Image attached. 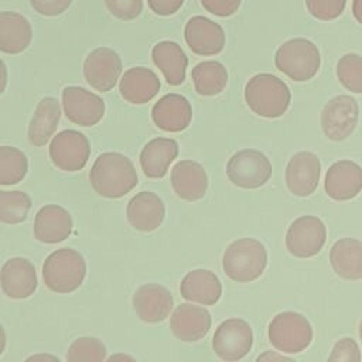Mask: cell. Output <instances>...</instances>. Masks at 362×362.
<instances>
[{
    "mask_svg": "<svg viewBox=\"0 0 362 362\" xmlns=\"http://www.w3.org/2000/svg\"><path fill=\"white\" fill-rule=\"evenodd\" d=\"M105 6L119 20L130 21L143 11V0H105Z\"/></svg>",
    "mask_w": 362,
    "mask_h": 362,
    "instance_id": "obj_37",
    "label": "cell"
},
{
    "mask_svg": "<svg viewBox=\"0 0 362 362\" xmlns=\"http://www.w3.org/2000/svg\"><path fill=\"white\" fill-rule=\"evenodd\" d=\"M267 266V250L253 238H240L223 252L222 267L225 274L238 283H249L260 277Z\"/></svg>",
    "mask_w": 362,
    "mask_h": 362,
    "instance_id": "obj_3",
    "label": "cell"
},
{
    "mask_svg": "<svg viewBox=\"0 0 362 362\" xmlns=\"http://www.w3.org/2000/svg\"><path fill=\"white\" fill-rule=\"evenodd\" d=\"M61 117L59 102L55 98H42L31 117L28 124V140L33 146L41 147L47 144L54 136Z\"/></svg>",
    "mask_w": 362,
    "mask_h": 362,
    "instance_id": "obj_30",
    "label": "cell"
},
{
    "mask_svg": "<svg viewBox=\"0 0 362 362\" xmlns=\"http://www.w3.org/2000/svg\"><path fill=\"white\" fill-rule=\"evenodd\" d=\"M253 345L250 325L242 318H229L218 325L212 337V349L228 362L239 361L247 355Z\"/></svg>",
    "mask_w": 362,
    "mask_h": 362,
    "instance_id": "obj_9",
    "label": "cell"
},
{
    "mask_svg": "<svg viewBox=\"0 0 362 362\" xmlns=\"http://www.w3.org/2000/svg\"><path fill=\"white\" fill-rule=\"evenodd\" d=\"M62 107L69 122L83 127L95 126L100 122L105 113L103 99L81 86L64 88Z\"/></svg>",
    "mask_w": 362,
    "mask_h": 362,
    "instance_id": "obj_13",
    "label": "cell"
},
{
    "mask_svg": "<svg viewBox=\"0 0 362 362\" xmlns=\"http://www.w3.org/2000/svg\"><path fill=\"white\" fill-rule=\"evenodd\" d=\"M158 76L146 66H134L127 69L119 83L120 95L133 105L150 102L160 90Z\"/></svg>",
    "mask_w": 362,
    "mask_h": 362,
    "instance_id": "obj_25",
    "label": "cell"
},
{
    "mask_svg": "<svg viewBox=\"0 0 362 362\" xmlns=\"http://www.w3.org/2000/svg\"><path fill=\"white\" fill-rule=\"evenodd\" d=\"M194 88L201 96H215L228 83V71L219 61H202L191 71Z\"/></svg>",
    "mask_w": 362,
    "mask_h": 362,
    "instance_id": "obj_31",
    "label": "cell"
},
{
    "mask_svg": "<svg viewBox=\"0 0 362 362\" xmlns=\"http://www.w3.org/2000/svg\"><path fill=\"white\" fill-rule=\"evenodd\" d=\"M165 205L163 199L151 191L136 194L126 206V218L130 226L140 232L156 230L164 221Z\"/></svg>",
    "mask_w": 362,
    "mask_h": 362,
    "instance_id": "obj_21",
    "label": "cell"
},
{
    "mask_svg": "<svg viewBox=\"0 0 362 362\" xmlns=\"http://www.w3.org/2000/svg\"><path fill=\"white\" fill-rule=\"evenodd\" d=\"M105 359L106 346L95 337H81L75 339L66 352L68 362H102Z\"/></svg>",
    "mask_w": 362,
    "mask_h": 362,
    "instance_id": "obj_34",
    "label": "cell"
},
{
    "mask_svg": "<svg viewBox=\"0 0 362 362\" xmlns=\"http://www.w3.org/2000/svg\"><path fill=\"white\" fill-rule=\"evenodd\" d=\"M7 86V68L3 59H0V95L4 92Z\"/></svg>",
    "mask_w": 362,
    "mask_h": 362,
    "instance_id": "obj_44",
    "label": "cell"
},
{
    "mask_svg": "<svg viewBox=\"0 0 362 362\" xmlns=\"http://www.w3.org/2000/svg\"><path fill=\"white\" fill-rule=\"evenodd\" d=\"M28 171L25 154L13 146H0V185L20 182Z\"/></svg>",
    "mask_w": 362,
    "mask_h": 362,
    "instance_id": "obj_32",
    "label": "cell"
},
{
    "mask_svg": "<svg viewBox=\"0 0 362 362\" xmlns=\"http://www.w3.org/2000/svg\"><path fill=\"white\" fill-rule=\"evenodd\" d=\"M86 276L83 256L71 247L54 250L42 264V280L45 286L58 294H68L81 287Z\"/></svg>",
    "mask_w": 362,
    "mask_h": 362,
    "instance_id": "obj_4",
    "label": "cell"
},
{
    "mask_svg": "<svg viewBox=\"0 0 362 362\" xmlns=\"http://www.w3.org/2000/svg\"><path fill=\"white\" fill-rule=\"evenodd\" d=\"M329 361H346V362H359L361 361V351L358 344L352 338H342L339 339L328 356Z\"/></svg>",
    "mask_w": 362,
    "mask_h": 362,
    "instance_id": "obj_38",
    "label": "cell"
},
{
    "mask_svg": "<svg viewBox=\"0 0 362 362\" xmlns=\"http://www.w3.org/2000/svg\"><path fill=\"white\" fill-rule=\"evenodd\" d=\"M327 229L324 222L313 215H304L291 222L286 233V247L296 257L315 256L324 246Z\"/></svg>",
    "mask_w": 362,
    "mask_h": 362,
    "instance_id": "obj_10",
    "label": "cell"
},
{
    "mask_svg": "<svg viewBox=\"0 0 362 362\" xmlns=\"http://www.w3.org/2000/svg\"><path fill=\"white\" fill-rule=\"evenodd\" d=\"M171 187L184 201H198L208 189V175L194 160H181L171 170Z\"/></svg>",
    "mask_w": 362,
    "mask_h": 362,
    "instance_id": "obj_23",
    "label": "cell"
},
{
    "mask_svg": "<svg viewBox=\"0 0 362 362\" xmlns=\"http://www.w3.org/2000/svg\"><path fill=\"white\" fill-rule=\"evenodd\" d=\"M51 359H54V361H58V358H57V356H54V355H49V354L31 355V356H28V358H27V361H51Z\"/></svg>",
    "mask_w": 362,
    "mask_h": 362,
    "instance_id": "obj_45",
    "label": "cell"
},
{
    "mask_svg": "<svg viewBox=\"0 0 362 362\" xmlns=\"http://www.w3.org/2000/svg\"><path fill=\"white\" fill-rule=\"evenodd\" d=\"M37 284L35 267L25 257H11L0 270L1 290L10 298L23 300L33 296Z\"/></svg>",
    "mask_w": 362,
    "mask_h": 362,
    "instance_id": "obj_17",
    "label": "cell"
},
{
    "mask_svg": "<svg viewBox=\"0 0 362 362\" xmlns=\"http://www.w3.org/2000/svg\"><path fill=\"white\" fill-rule=\"evenodd\" d=\"M324 189L335 201L355 198L362 189V168L351 160L335 161L327 170Z\"/></svg>",
    "mask_w": 362,
    "mask_h": 362,
    "instance_id": "obj_18",
    "label": "cell"
},
{
    "mask_svg": "<svg viewBox=\"0 0 362 362\" xmlns=\"http://www.w3.org/2000/svg\"><path fill=\"white\" fill-rule=\"evenodd\" d=\"M89 181L96 194L105 198H120L136 187L137 173L129 157L107 151L95 160L89 171Z\"/></svg>",
    "mask_w": 362,
    "mask_h": 362,
    "instance_id": "obj_1",
    "label": "cell"
},
{
    "mask_svg": "<svg viewBox=\"0 0 362 362\" xmlns=\"http://www.w3.org/2000/svg\"><path fill=\"white\" fill-rule=\"evenodd\" d=\"M321 163L311 151H298L287 163L286 184L297 197L311 195L320 181Z\"/></svg>",
    "mask_w": 362,
    "mask_h": 362,
    "instance_id": "obj_15",
    "label": "cell"
},
{
    "mask_svg": "<svg viewBox=\"0 0 362 362\" xmlns=\"http://www.w3.org/2000/svg\"><path fill=\"white\" fill-rule=\"evenodd\" d=\"M6 344H7V338H6V331L3 328V325L0 324V355L3 354V351L6 349Z\"/></svg>",
    "mask_w": 362,
    "mask_h": 362,
    "instance_id": "obj_46",
    "label": "cell"
},
{
    "mask_svg": "<svg viewBox=\"0 0 362 362\" xmlns=\"http://www.w3.org/2000/svg\"><path fill=\"white\" fill-rule=\"evenodd\" d=\"M308 13L317 20L329 21L339 17L346 6V0H305Z\"/></svg>",
    "mask_w": 362,
    "mask_h": 362,
    "instance_id": "obj_36",
    "label": "cell"
},
{
    "mask_svg": "<svg viewBox=\"0 0 362 362\" xmlns=\"http://www.w3.org/2000/svg\"><path fill=\"white\" fill-rule=\"evenodd\" d=\"M182 298L202 305H214L222 294L218 276L206 269H195L184 276L180 284Z\"/></svg>",
    "mask_w": 362,
    "mask_h": 362,
    "instance_id": "obj_24",
    "label": "cell"
},
{
    "mask_svg": "<svg viewBox=\"0 0 362 362\" xmlns=\"http://www.w3.org/2000/svg\"><path fill=\"white\" fill-rule=\"evenodd\" d=\"M352 16L362 24V0H352Z\"/></svg>",
    "mask_w": 362,
    "mask_h": 362,
    "instance_id": "obj_43",
    "label": "cell"
},
{
    "mask_svg": "<svg viewBox=\"0 0 362 362\" xmlns=\"http://www.w3.org/2000/svg\"><path fill=\"white\" fill-rule=\"evenodd\" d=\"M269 341L279 352L298 354L313 341V328L308 320L296 311L279 313L269 324Z\"/></svg>",
    "mask_w": 362,
    "mask_h": 362,
    "instance_id": "obj_6",
    "label": "cell"
},
{
    "mask_svg": "<svg viewBox=\"0 0 362 362\" xmlns=\"http://www.w3.org/2000/svg\"><path fill=\"white\" fill-rule=\"evenodd\" d=\"M72 232V218L69 212L55 204L40 208L34 218V236L38 242L54 245L65 240Z\"/></svg>",
    "mask_w": 362,
    "mask_h": 362,
    "instance_id": "obj_22",
    "label": "cell"
},
{
    "mask_svg": "<svg viewBox=\"0 0 362 362\" xmlns=\"http://www.w3.org/2000/svg\"><path fill=\"white\" fill-rule=\"evenodd\" d=\"M154 124L168 133L185 130L192 120V107L188 99L180 93H167L151 109Z\"/></svg>",
    "mask_w": 362,
    "mask_h": 362,
    "instance_id": "obj_20",
    "label": "cell"
},
{
    "mask_svg": "<svg viewBox=\"0 0 362 362\" xmlns=\"http://www.w3.org/2000/svg\"><path fill=\"white\" fill-rule=\"evenodd\" d=\"M33 206L31 198L23 191L0 189V222L17 225L25 221Z\"/></svg>",
    "mask_w": 362,
    "mask_h": 362,
    "instance_id": "obj_33",
    "label": "cell"
},
{
    "mask_svg": "<svg viewBox=\"0 0 362 362\" xmlns=\"http://www.w3.org/2000/svg\"><path fill=\"white\" fill-rule=\"evenodd\" d=\"M359 337H361V341H362V320H361V324H359Z\"/></svg>",
    "mask_w": 362,
    "mask_h": 362,
    "instance_id": "obj_48",
    "label": "cell"
},
{
    "mask_svg": "<svg viewBox=\"0 0 362 362\" xmlns=\"http://www.w3.org/2000/svg\"><path fill=\"white\" fill-rule=\"evenodd\" d=\"M154 65L163 72L168 85H181L185 79L188 58L182 48L174 41H160L151 49Z\"/></svg>",
    "mask_w": 362,
    "mask_h": 362,
    "instance_id": "obj_28",
    "label": "cell"
},
{
    "mask_svg": "<svg viewBox=\"0 0 362 362\" xmlns=\"http://www.w3.org/2000/svg\"><path fill=\"white\" fill-rule=\"evenodd\" d=\"M122 68V59L116 51L107 47H99L85 58L83 76L95 90L107 92L117 83Z\"/></svg>",
    "mask_w": 362,
    "mask_h": 362,
    "instance_id": "obj_12",
    "label": "cell"
},
{
    "mask_svg": "<svg viewBox=\"0 0 362 362\" xmlns=\"http://www.w3.org/2000/svg\"><path fill=\"white\" fill-rule=\"evenodd\" d=\"M329 263L341 279H362V242L354 238L337 240L329 252Z\"/></svg>",
    "mask_w": 362,
    "mask_h": 362,
    "instance_id": "obj_29",
    "label": "cell"
},
{
    "mask_svg": "<svg viewBox=\"0 0 362 362\" xmlns=\"http://www.w3.org/2000/svg\"><path fill=\"white\" fill-rule=\"evenodd\" d=\"M184 38L189 49L197 55H216L225 47L223 28L204 16H194L187 21Z\"/></svg>",
    "mask_w": 362,
    "mask_h": 362,
    "instance_id": "obj_14",
    "label": "cell"
},
{
    "mask_svg": "<svg viewBox=\"0 0 362 362\" xmlns=\"http://www.w3.org/2000/svg\"><path fill=\"white\" fill-rule=\"evenodd\" d=\"M90 156L88 137L72 129L55 134L49 144V158L52 164L66 173H75L85 167Z\"/></svg>",
    "mask_w": 362,
    "mask_h": 362,
    "instance_id": "obj_8",
    "label": "cell"
},
{
    "mask_svg": "<svg viewBox=\"0 0 362 362\" xmlns=\"http://www.w3.org/2000/svg\"><path fill=\"white\" fill-rule=\"evenodd\" d=\"M245 100L253 113L274 119L286 113L291 102V93L280 78L262 72L247 81L245 86Z\"/></svg>",
    "mask_w": 362,
    "mask_h": 362,
    "instance_id": "obj_2",
    "label": "cell"
},
{
    "mask_svg": "<svg viewBox=\"0 0 362 362\" xmlns=\"http://www.w3.org/2000/svg\"><path fill=\"white\" fill-rule=\"evenodd\" d=\"M211 322L209 311L194 304H180L170 317L171 332L182 342L202 339L208 334Z\"/></svg>",
    "mask_w": 362,
    "mask_h": 362,
    "instance_id": "obj_19",
    "label": "cell"
},
{
    "mask_svg": "<svg viewBox=\"0 0 362 362\" xmlns=\"http://www.w3.org/2000/svg\"><path fill=\"white\" fill-rule=\"evenodd\" d=\"M229 181L245 189H255L264 185L272 177V164L259 150L245 148L236 151L226 164Z\"/></svg>",
    "mask_w": 362,
    "mask_h": 362,
    "instance_id": "obj_7",
    "label": "cell"
},
{
    "mask_svg": "<svg viewBox=\"0 0 362 362\" xmlns=\"http://www.w3.org/2000/svg\"><path fill=\"white\" fill-rule=\"evenodd\" d=\"M276 68L296 82L314 78L321 65L317 45L307 38H291L283 42L274 55Z\"/></svg>",
    "mask_w": 362,
    "mask_h": 362,
    "instance_id": "obj_5",
    "label": "cell"
},
{
    "mask_svg": "<svg viewBox=\"0 0 362 362\" xmlns=\"http://www.w3.org/2000/svg\"><path fill=\"white\" fill-rule=\"evenodd\" d=\"M178 143L168 137H156L150 140L140 153V165L146 177L163 178L170 164L178 156Z\"/></svg>",
    "mask_w": 362,
    "mask_h": 362,
    "instance_id": "obj_26",
    "label": "cell"
},
{
    "mask_svg": "<svg viewBox=\"0 0 362 362\" xmlns=\"http://www.w3.org/2000/svg\"><path fill=\"white\" fill-rule=\"evenodd\" d=\"M337 76L342 86L354 93H362V57L345 54L337 64Z\"/></svg>",
    "mask_w": 362,
    "mask_h": 362,
    "instance_id": "obj_35",
    "label": "cell"
},
{
    "mask_svg": "<svg viewBox=\"0 0 362 362\" xmlns=\"http://www.w3.org/2000/svg\"><path fill=\"white\" fill-rule=\"evenodd\" d=\"M33 30L28 20L16 11H0V51L20 54L30 45Z\"/></svg>",
    "mask_w": 362,
    "mask_h": 362,
    "instance_id": "obj_27",
    "label": "cell"
},
{
    "mask_svg": "<svg viewBox=\"0 0 362 362\" xmlns=\"http://www.w3.org/2000/svg\"><path fill=\"white\" fill-rule=\"evenodd\" d=\"M359 107L349 95H338L329 99L321 112V129L334 141L345 140L355 130Z\"/></svg>",
    "mask_w": 362,
    "mask_h": 362,
    "instance_id": "obj_11",
    "label": "cell"
},
{
    "mask_svg": "<svg viewBox=\"0 0 362 362\" xmlns=\"http://www.w3.org/2000/svg\"><path fill=\"white\" fill-rule=\"evenodd\" d=\"M153 13L158 16H171L180 10L184 0H147Z\"/></svg>",
    "mask_w": 362,
    "mask_h": 362,
    "instance_id": "obj_41",
    "label": "cell"
},
{
    "mask_svg": "<svg viewBox=\"0 0 362 362\" xmlns=\"http://www.w3.org/2000/svg\"><path fill=\"white\" fill-rule=\"evenodd\" d=\"M109 359H110V361H116V359H119V361H134V358H133V356H130V355H124V354H116V355H112V356H109Z\"/></svg>",
    "mask_w": 362,
    "mask_h": 362,
    "instance_id": "obj_47",
    "label": "cell"
},
{
    "mask_svg": "<svg viewBox=\"0 0 362 362\" xmlns=\"http://www.w3.org/2000/svg\"><path fill=\"white\" fill-rule=\"evenodd\" d=\"M242 0H201L206 11L216 17H229L235 14Z\"/></svg>",
    "mask_w": 362,
    "mask_h": 362,
    "instance_id": "obj_39",
    "label": "cell"
},
{
    "mask_svg": "<svg viewBox=\"0 0 362 362\" xmlns=\"http://www.w3.org/2000/svg\"><path fill=\"white\" fill-rule=\"evenodd\" d=\"M287 361L288 358L287 356H284L283 355V352L281 354H277V352H272V351H267V352H264L263 355H260V356H257V361Z\"/></svg>",
    "mask_w": 362,
    "mask_h": 362,
    "instance_id": "obj_42",
    "label": "cell"
},
{
    "mask_svg": "<svg viewBox=\"0 0 362 362\" xmlns=\"http://www.w3.org/2000/svg\"><path fill=\"white\" fill-rule=\"evenodd\" d=\"M174 305L171 293L161 284L147 283L140 286L133 294V307L137 317L147 322L156 324L164 321Z\"/></svg>",
    "mask_w": 362,
    "mask_h": 362,
    "instance_id": "obj_16",
    "label": "cell"
},
{
    "mask_svg": "<svg viewBox=\"0 0 362 362\" xmlns=\"http://www.w3.org/2000/svg\"><path fill=\"white\" fill-rule=\"evenodd\" d=\"M33 8L42 16L54 17L62 14L72 3V0H30Z\"/></svg>",
    "mask_w": 362,
    "mask_h": 362,
    "instance_id": "obj_40",
    "label": "cell"
}]
</instances>
